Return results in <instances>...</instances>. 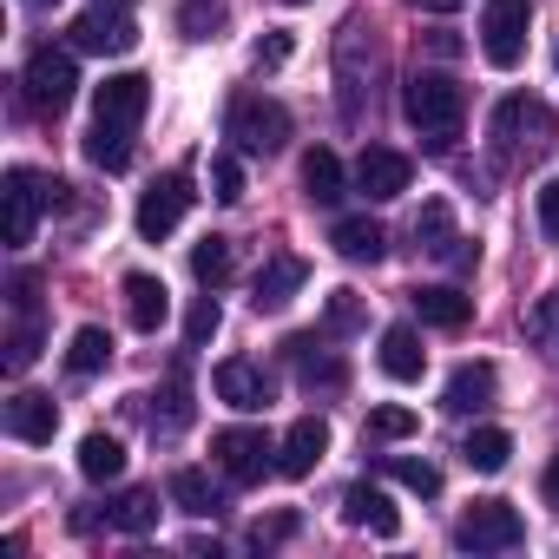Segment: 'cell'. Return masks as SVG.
<instances>
[{
	"mask_svg": "<svg viewBox=\"0 0 559 559\" xmlns=\"http://www.w3.org/2000/svg\"><path fill=\"white\" fill-rule=\"evenodd\" d=\"M323 330H330V336L362 330V297H356V290H330V317H323Z\"/></svg>",
	"mask_w": 559,
	"mask_h": 559,
	"instance_id": "obj_38",
	"label": "cell"
},
{
	"mask_svg": "<svg viewBox=\"0 0 559 559\" xmlns=\"http://www.w3.org/2000/svg\"><path fill=\"white\" fill-rule=\"evenodd\" d=\"M284 8H304V0H284Z\"/></svg>",
	"mask_w": 559,
	"mask_h": 559,
	"instance_id": "obj_50",
	"label": "cell"
},
{
	"mask_svg": "<svg viewBox=\"0 0 559 559\" xmlns=\"http://www.w3.org/2000/svg\"><path fill=\"white\" fill-rule=\"evenodd\" d=\"M290 533H297V513H276V520H257L250 539H257V546H276V539H290Z\"/></svg>",
	"mask_w": 559,
	"mask_h": 559,
	"instance_id": "obj_44",
	"label": "cell"
},
{
	"mask_svg": "<svg viewBox=\"0 0 559 559\" xmlns=\"http://www.w3.org/2000/svg\"><path fill=\"white\" fill-rule=\"evenodd\" d=\"M217 323H224L217 297H198V304H191V317H185V343H191V349H204V343L217 336Z\"/></svg>",
	"mask_w": 559,
	"mask_h": 559,
	"instance_id": "obj_39",
	"label": "cell"
},
{
	"mask_svg": "<svg viewBox=\"0 0 559 559\" xmlns=\"http://www.w3.org/2000/svg\"><path fill=\"white\" fill-rule=\"evenodd\" d=\"M106 362H112V336H106V330H93V323H86V330H73V343H67V369H73V376H99Z\"/></svg>",
	"mask_w": 559,
	"mask_h": 559,
	"instance_id": "obj_29",
	"label": "cell"
},
{
	"mask_svg": "<svg viewBox=\"0 0 559 559\" xmlns=\"http://www.w3.org/2000/svg\"><path fill=\"white\" fill-rule=\"evenodd\" d=\"M493 132H500V139H507L513 152H526V158L552 152V139H559L552 112H546L539 99H526V93H507V99L493 106Z\"/></svg>",
	"mask_w": 559,
	"mask_h": 559,
	"instance_id": "obj_6",
	"label": "cell"
},
{
	"mask_svg": "<svg viewBox=\"0 0 559 559\" xmlns=\"http://www.w3.org/2000/svg\"><path fill=\"white\" fill-rule=\"evenodd\" d=\"M507 454H513V435H507V428H474V435L461 441V461H467L474 474H500Z\"/></svg>",
	"mask_w": 559,
	"mask_h": 559,
	"instance_id": "obj_26",
	"label": "cell"
},
{
	"mask_svg": "<svg viewBox=\"0 0 559 559\" xmlns=\"http://www.w3.org/2000/svg\"><path fill=\"white\" fill-rule=\"evenodd\" d=\"M185 211H191V178H185V171H165V178L139 198V237H145V243H165V237L185 224Z\"/></svg>",
	"mask_w": 559,
	"mask_h": 559,
	"instance_id": "obj_9",
	"label": "cell"
},
{
	"mask_svg": "<svg viewBox=\"0 0 559 559\" xmlns=\"http://www.w3.org/2000/svg\"><path fill=\"white\" fill-rule=\"evenodd\" d=\"M73 47L80 53H132L139 47V27L119 8H99V0H93V14L73 21Z\"/></svg>",
	"mask_w": 559,
	"mask_h": 559,
	"instance_id": "obj_15",
	"label": "cell"
},
{
	"mask_svg": "<svg viewBox=\"0 0 559 559\" xmlns=\"http://www.w3.org/2000/svg\"><path fill=\"white\" fill-rule=\"evenodd\" d=\"M171 500H178V513H191V520H211V513H217V487H211L198 467H178V474H171Z\"/></svg>",
	"mask_w": 559,
	"mask_h": 559,
	"instance_id": "obj_32",
	"label": "cell"
},
{
	"mask_svg": "<svg viewBox=\"0 0 559 559\" xmlns=\"http://www.w3.org/2000/svg\"><path fill=\"white\" fill-rule=\"evenodd\" d=\"M415 317L428 330H467L474 323V297H461L454 284H435V290H415Z\"/></svg>",
	"mask_w": 559,
	"mask_h": 559,
	"instance_id": "obj_23",
	"label": "cell"
},
{
	"mask_svg": "<svg viewBox=\"0 0 559 559\" xmlns=\"http://www.w3.org/2000/svg\"><path fill=\"white\" fill-rule=\"evenodd\" d=\"M310 349H317L310 336H290V343H284V356L297 362V376H304L310 389H317V382H323V389H343V362H336V356H310Z\"/></svg>",
	"mask_w": 559,
	"mask_h": 559,
	"instance_id": "obj_30",
	"label": "cell"
},
{
	"mask_svg": "<svg viewBox=\"0 0 559 559\" xmlns=\"http://www.w3.org/2000/svg\"><path fill=\"white\" fill-rule=\"evenodd\" d=\"M343 520H349V526H362V533H376V539H395V533H402L395 500H389L382 487H362V480L343 493Z\"/></svg>",
	"mask_w": 559,
	"mask_h": 559,
	"instance_id": "obj_18",
	"label": "cell"
},
{
	"mask_svg": "<svg viewBox=\"0 0 559 559\" xmlns=\"http://www.w3.org/2000/svg\"><path fill=\"white\" fill-rule=\"evenodd\" d=\"M145 106H152V80L145 73H112L99 86V99H93V119L99 126H119V132H139Z\"/></svg>",
	"mask_w": 559,
	"mask_h": 559,
	"instance_id": "obj_10",
	"label": "cell"
},
{
	"mask_svg": "<svg viewBox=\"0 0 559 559\" xmlns=\"http://www.w3.org/2000/svg\"><path fill=\"white\" fill-rule=\"evenodd\" d=\"M86 158H93L99 171H126V165H132V132L93 119V132H86Z\"/></svg>",
	"mask_w": 559,
	"mask_h": 559,
	"instance_id": "obj_28",
	"label": "cell"
},
{
	"mask_svg": "<svg viewBox=\"0 0 559 559\" xmlns=\"http://www.w3.org/2000/svg\"><path fill=\"white\" fill-rule=\"evenodd\" d=\"M546 500H552V507H559V454H552V461H546Z\"/></svg>",
	"mask_w": 559,
	"mask_h": 559,
	"instance_id": "obj_47",
	"label": "cell"
},
{
	"mask_svg": "<svg viewBox=\"0 0 559 559\" xmlns=\"http://www.w3.org/2000/svg\"><path fill=\"white\" fill-rule=\"evenodd\" d=\"M552 67H559V53H552Z\"/></svg>",
	"mask_w": 559,
	"mask_h": 559,
	"instance_id": "obj_51",
	"label": "cell"
},
{
	"mask_svg": "<svg viewBox=\"0 0 559 559\" xmlns=\"http://www.w3.org/2000/svg\"><path fill=\"white\" fill-rule=\"evenodd\" d=\"M415 243H421L428 257H448V250H454V211H448V198H428V204H421Z\"/></svg>",
	"mask_w": 559,
	"mask_h": 559,
	"instance_id": "obj_27",
	"label": "cell"
},
{
	"mask_svg": "<svg viewBox=\"0 0 559 559\" xmlns=\"http://www.w3.org/2000/svg\"><path fill=\"white\" fill-rule=\"evenodd\" d=\"M34 356H40V284L21 270V276H14V336H8V369L21 376Z\"/></svg>",
	"mask_w": 559,
	"mask_h": 559,
	"instance_id": "obj_14",
	"label": "cell"
},
{
	"mask_svg": "<svg viewBox=\"0 0 559 559\" xmlns=\"http://www.w3.org/2000/svg\"><path fill=\"white\" fill-rule=\"evenodd\" d=\"M382 376L389 382H421V369H428V349H421V336L408 330V323H395V330H382Z\"/></svg>",
	"mask_w": 559,
	"mask_h": 559,
	"instance_id": "obj_21",
	"label": "cell"
},
{
	"mask_svg": "<svg viewBox=\"0 0 559 559\" xmlns=\"http://www.w3.org/2000/svg\"><path fill=\"white\" fill-rule=\"evenodd\" d=\"M421 14H454V8H467V0H415Z\"/></svg>",
	"mask_w": 559,
	"mask_h": 559,
	"instance_id": "obj_46",
	"label": "cell"
},
{
	"mask_svg": "<svg viewBox=\"0 0 559 559\" xmlns=\"http://www.w3.org/2000/svg\"><path fill=\"white\" fill-rule=\"evenodd\" d=\"M402 112H408V126L435 145V152H448L454 139H461V119H467V93L448 80V73H415L408 86H402Z\"/></svg>",
	"mask_w": 559,
	"mask_h": 559,
	"instance_id": "obj_1",
	"label": "cell"
},
{
	"mask_svg": "<svg viewBox=\"0 0 559 559\" xmlns=\"http://www.w3.org/2000/svg\"><path fill=\"white\" fill-rule=\"evenodd\" d=\"M408 178H415V165H408L402 152H389V145H362V158H356V191H362V198L389 204V198L408 191Z\"/></svg>",
	"mask_w": 559,
	"mask_h": 559,
	"instance_id": "obj_12",
	"label": "cell"
},
{
	"mask_svg": "<svg viewBox=\"0 0 559 559\" xmlns=\"http://www.w3.org/2000/svg\"><path fill=\"white\" fill-rule=\"evenodd\" d=\"M224 139H230L243 158H270V152H284V145H290V112L276 106V99H263V93H250V99L230 106Z\"/></svg>",
	"mask_w": 559,
	"mask_h": 559,
	"instance_id": "obj_3",
	"label": "cell"
},
{
	"mask_svg": "<svg viewBox=\"0 0 559 559\" xmlns=\"http://www.w3.org/2000/svg\"><path fill=\"white\" fill-rule=\"evenodd\" d=\"M99 8H132V0H99Z\"/></svg>",
	"mask_w": 559,
	"mask_h": 559,
	"instance_id": "obj_49",
	"label": "cell"
},
{
	"mask_svg": "<svg viewBox=\"0 0 559 559\" xmlns=\"http://www.w3.org/2000/svg\"><path fill=\"white\" fill-rule=\"evenodd\" d=\"M526 336H533V343L559 362V297H539V304L526 310Z\"/></svg>",
	"mask_w": 559,
	"mask_h": 559,
	"instance_id": "obj_36",
	"label": "cell"
},
{
	"mask_svg": "<svg viewBox=\"0 0 559 559\" xmlns=\"http://www.w3.org/2000/svg\"><path fill=\"white\" fill-rule=\"evenodd\" d=\"M73 93H80V67H73V53L40 47V53L27 60V106L53 119V112H67V106H73Z\"/></svg>",
	"mask_w": 559,
	"mask_h": 559,
	"instance_id": "obj_7",
	"label": "cell"
},
{
	"mask_svg": "<svg viewBox=\"0 0 559 559\" xmlns=\"http://www.w3.org/2000/svg\"><path fill=\"white\" fill-rule=\"evenodd\" d=\"M448 263H454V270H474V263H480V243H467V237H454V250H448Z\"/></svg>",
	"mask_w": 559,
	"mask_h": 559,
	"instance_id": "obj_45",
	"label": "cell"
},
{
	"mask_svg": "<svg viewBox=\"0 0 559 559\" xmlns=\"http://www.w3.org/2000/svg\"><path fill=\"white\" fill-rule=\"evenodd\" d=\"M323 454H330V421L323 415H304L284 435V448H276V474H284V480H310L323 467Z\"/></svg>",
	"mask_w": 559,
	"mask_h": 559,
	"instance_id": "obj_11",
	"label": "cell"
},
{
	"mask_svg": "<svg viewBox=\"0 0 559 559\" xmlns=\"http://www.w3.org/2000/svg\"><path fill=\"white\" fill-rule=\"evenodd\" d=\"M211 389H217V402H224V408H237V415L270 408V376H263L257 362H243V356L217 362V369H211Z\"/></svg>",
	"mask_w": 559,
	"mask_h": 559,
	"instance_id": "obj_13",
	"label": "cell"
},
{
	"mask_svg": "<svg viewBox=\"0 0 559 559\" xmlns=\"http://www.w3.org/2000/svg\"><path fill=\"white\" fill-rule=\"evenodd\" d=\"M276 448H270V435H257V428H217L211 435V461L224 467V480H237V487H257L276 461H270Z\"/></svg>",
	"mask_w": 559,
	"mask_h": 559,
	"instance_id": "obj_8",
	"label": "cell"
},
{
	"mask_svg": "<svg viewBox=\"0 0 559 559\" xmlns=\"http://www.w3.org/2000/svg\"><path fill=\"white\" fill-rule=\"evenodd\" d=\"M230 270H237V257H230V237H198L191 243V276H198V284L204 290H217V284H230Z\"/></svg>",
	"mask_w": 559,
	"mask_h": 559,
	"instance_id": "obj_24",
	"label": "cell"
},
{
	"mask_svg": "<svg viewBox=\"0 0 559 559\" xmlns=\"http://www.w3.org/2000/svg\"><path fill=\"white\" fill-rule=\"evenodd\" d=\"M539 237H546V243H559V178H546V185H539Z\"/></svg>",
	"mask_w": 559,
	"mask_h": 559,
	"instance_id": "obj_42",
	"label": "cell"
},
{
	"mask_svg": "<svg viewBox=\"0 0 559 559\" xmlns=\"http://www.w3.org/2000/svg\"><path fill=\"white\" fill-rule=\"evenodd\" d=\"M415 428H421L415 408H395V402H389V408H369V435H376V441H408Z\"/></svg>",
	"mask_w": 559,
	"mask_h": 559,
	"instance_id": "obj_37",
	"label": "cell"
},
{
	"mask_svg": "<svg viewBox=\"0 0 559 559\" xmlns=\"http://www.w3.org/2000/svg\"><path fill=\"white\" fill-rule=\"evenodd\" d=\"M493 389H500V369H493V362H461V369L448 376V395H441V402H448L454 415H474V408L493 402Z\"/></svg>",
	"mask_w": 559,
	"mask_h": 559,
	"instance_id": "obj_22",
	"label": "cell"
},
{
	"mask_svg": "<svg viewBox=\"0 0 559 559\" xmlns=\"http://www.w3.org/2000/svg\"><path fill=\"white\" fill-rule=\"evenodd\" d=\"M47 204H67L60 178H40L27 165H14L8 178H0V230H8V243H34V224H40Z\"/></svg>",
	"mask_w": 559,
	"mask_h": 559,
	"instance_id": "obj_2",
	"label": "cell"
},
{
	"mask_svg": "<svg viewBox=\"0 0 559 559\" xmlns=\"http://www.w3.org/2000/svg\"><path fill=\"white\" fill-rule=\"evenodd\" d=\"M217 27H224V0H185L178 8V34L185 40H217Z\"/></svg>",
	"mask_w": 559,
	"mask_h": 559,
	"instance_id": "obj_35",
	"label": "cell"
},
{
	"mask_svg": "<svg viewBox=\"0 0 559 559\" xmlns=\"http://www.w3.org/2000/svg\"><path fill=\"white\" fill-rule=\"evenodd\" d=\"M330 243H336V257H349V263H382V257H389V230H382L376 217H336Z\"/></svg>",
	"mask_w": 559,
	"mask_h": 559,
	"instance_id": "obj_20",
	"label": "cell"
},
{
	"mask_svg": "<svg viewBox=\"0 0 559 559\" xmlns=\"http://www.w3.org/2000/svg\"><path fill=\"white\" fill-rule=\"evenodd\" d=\"M297 53V40L290 34H270V40H257V67H284Z\"/></svg>",
	"mask_w": 559,
	"mask_h": 559,
	"instance_id": "obj_43",
	"label": "cell"
},
{
	"mask_svg": "<svg viewBox=\"0 0 559 559\" xmlns=\"http://www.w3.org/2000/svg\"><path fill=\"white\" fill-rule=\"evenodd\" d=\"M27 8H60V0H27Z\"/></svg>",
	"mask_w": 559,
	"mask_h": 559,
	"instance_id": "obj_48",
	"label": "cell"
},
{
	"mask_svg": "<svg viewBox=\"0 0 559 559\" xmlns=\"http://www.w3.org/2000/svg\"><path fill=\"white\" fill-rule=\"evenodd\" d=\"M520 539H526V520L507 500H474L454 520V546H467V552H513Z\"/></svg>",
	"mask_w": 559,
	"mask_h": 559,
	"instance_id": "obj_5",
	"label": "cell"
},
{
	"mask_svg": "<svg viewBox=\"0 0 559 559\" xmlns=\"http://www.w3.org/2000/svg\"><path fill=\"white\" fill-rule=\"evenodd\" d=\"M526 27H533V0H487L480 8V53H487V67L513 73L526 60Z\"/></svg>",
	"mask_w": 559,
	"mask_h": 559,
	"instance_id": "obj_4",
	"label": "cell"
},
{
	"mask_svg": "<svg viewBox=\"0 0 559 559\" xmlns=\"http://www.w3.org/2000/svg\"><path fill=\"white\" fill-rule=\"evenodd\" d=\"M304 198H310V204H336V198H343V158H336V152L317 145V152L304 158Z\"/></svg>",
	"mask_w": 559,
	"mask_h": 559,
	"instance_id": "obj_25",
	"label": "cell"
},
{
	"mask_svg": "<svg viewBox=\"0 0 559 559\" xmlns=\"http://www.w3.org/2000/svg\"><path fill=\"white\" fill-rule=\"evenodd\" d=\"M211 198L217 204H237L243 198V165L237 158H211Z\"/></svg>",
	"mask_w": 559,
	"mask_h": 559,
	"instance_id": "obj_40",
	"label": "cell"
},
{
	"mask_svg": "<svg viewBox=\"0 0 559 559\" xmlns=\"http://www.w3.org/2000/svg\"><path fill=\"white\" fill-rule=\"evenodd\" d=\"M185 421H191V402H185V369H171V389H165V421H152V428L178 435Z\"/></svg>",
	"mask_w": 559,
	"mask_h": 559,
	"instance_id": "obj_41",
	"label": "cell"
},
{
	"mask_svg": "<svg viewBox=\"0 0 559 559\" xmlns=\"http://www.w3.org/2000/svg\"><path fill=\"white\" fill-rule=\"evenodd\" d=\"M106 520H112L119 533H152V526H158V493H145V487L119 493V500L106 507Z\"/></svg>",
	"mask_w": 559,
	"mask_h": 559,
	"instance_id": "obj_33",
	"label": "cell"
},
{
	"mask_svg": "<svg viewBox=\"0 0 559 559\" xmlns=\"http://www.w3.org/2000/svg\"><path fill=\"white\" fill-rule=\"evenodd\" d=\"M389 474H395L408 493H421V500H435V493H441V467H435V461H415V454H389Z\"/></svg>",
	"mask_w": 559,
	"mask_h": 559,
	"instance_id": "obj_34",
	"label": "cell"
},
{
	"mask_svg": "<svg viewBox=\"0 0 559 559\" xmlns=\"http://www.w3.org/2000/svg\"><path fill=\"white\" fill-rule=\"evenodd\" d=\"M126 317H132L139 336H158V330H165V317H171V290L158 284L152 270H132V276H126Z\"/></svg>",
	"mask_w": 559,
	"mask_h": 559,
	"instance_id": "obj_17",
	"label": "cell"
},
{
	"mask_svg": "<svg viewBox=\"0 0 559 559\" xmlns=\"http://www.w3.org/2000/svg\"><path fill=\"white\" fill-rule=\"evenodd\" d=\"M304 276H310V263H304V257L276 250V257L257 270V297H250V304H257V310H284V304L304 290Z\"/></svg>",
	"mask_w": 559,
	"mask_h": 559,
	"instance_id": "obj_19",
	"label": "cell"
},
{
	"mask_svg": "<svg viewBox=\"0 0 559 559\" xmlns=\"http://www.w3.org/2000/svg\"><path fill=\"white\" fill-rule=\"evenodd\" d=\"M0 428H8L14 441H27V448H47V441H53V428H60V408H53V395L21 389L8 408H0Z\"/></svg>",
	"mask_w": 559,
	"mask_h": 559,
	"instance_id": "obj_16",
	"label": "cell"
},
{
	"mask_svg": "<svg viewBox=\"0 0 559 559\" xmlns=\"http://www.w3.org/2000/svg\"><path fill=\"white\" fill-rule=\"evenodd\" d=\"M80 474H86V480H119V474H126V448H119L112 435H86V441H80Z\"/></svg>",
	"mask_w": 559,
	"mask_h": 559,
	"instance_id": "obj_31",
	"label": "cell"
}]
</instances>
